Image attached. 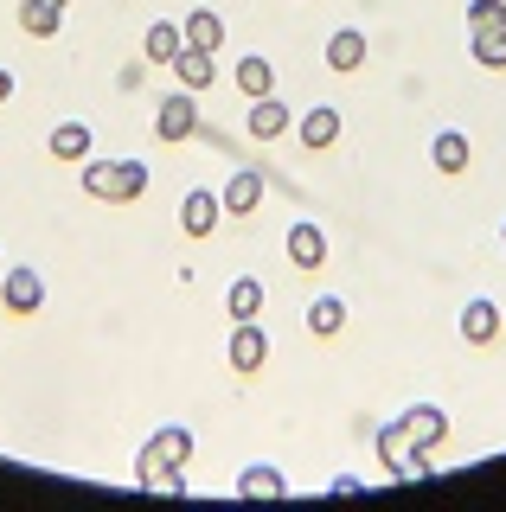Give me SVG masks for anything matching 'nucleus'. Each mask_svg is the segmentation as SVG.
Instances as JSON below:
<instances>
[{
    "instance_id": "obj_1",
    "label": "nucleus",
    "mask_w": 506,
    "mask_h": 512,
    "mask_svg": "<svg viewBox=\"0 0 506 512\" xmlns=\"http://www.w3.org/2000/svg\"><path fill=\"white\" fill-rule=\"evenodd\" d=\"M77 186L84 199H103V205H135L148 192V160H109V154H90L77 167Z\"/></svg>"
},
{
    "instance_id": "obj_2",
    "label": "nucleus",
    "mask_w": 506,
    "mask_h": 512,
    "mask_svg": "<svg viewBox=\"0 0 506 512\" xmlns=\"http://www.w3.org/2000/svg\"><path fill=\"white\" fill-rule=\"evenodd\" d=\"M442 436H449V410H436V404H410V410H398L385 429H378V461H391L398 448H436Z\"/></svg>"
},
{
    "instance_id": "obj_3",
    "label": "nucleus",
    "mask_w": 506,
    "mask_h": 512,
    "mask_svg": "<svg viewBox=\"0 0 506 512\" xmlns=\"http://www.w3.org/2000/svg\"><path fill=\"white\" fill-rule=\"evenodd\" d=\"M199 135V96L193 90H173V96H154V141L161 148H180V141Z\"/></svg>"
},
{
    "instance_id": "obj_4",
    "label": "nucleus",
    "mask_w": 506,
    "mask_h": 512,
    "mask_svg": "<svg viewBox=\"0 0 506 512\" xmlns=\"http://www.w3.org/2000/svg\"><path fill=\"white\" fill-rule=\"evenodd\" d=\"M225 359H231V378H263V365H270V333L257 327V320H231V346H225Z\"/></svg>"
},
{
    "instance_id": "obj_5",
    "label": "nucleus",
    "mask_w": 506,
    "mask_h": 512,
    "mask_svg": "<svg viewBox=\"0 0 506 512\" xmlns=\"http://www.w3.org/2000/svg\"><path fill=\"white\" fill-rule=\"evenodd\" d=\"M0 308H7L13 320H33L45 308V276L33 263H13V269H0Z\"/></svg>"
},
{
    "instance_id": "obj_6",
    "label": "nucleus",
    "mask_w": 506,
    "mask_h": 512,
    "mask_svg": "<svg viewBox=\"0 0 506 512\" xmlns=\"http://www.w3.org/2000/svg\"><path fill=\"white\" fill-rule=\"evenodd\" d=\"M218 224H225V199H218L212 186H193V192L180 199V231L193 237V244H205Z\"/></svg>"
},
{
    "instance_id": "obj_7",
    "label": "nucleus",
    "mask_w": 506,
    "mask_h": 512,
    "mask_svg": "<svg viewBox=\"0 0 506 512\" xmlns=\"http://www.w3.org/2000/svg\"><path fill=\"white\" fill-rule=\"evenodd\" d=\"M193 461V429H154L148 442H141V455H135V468H186Z\"/></svg>"
},
{
    "instance_id": "obj_8",
    "label": "nucleus",
    "mask_w": 506,
    "mask_h": 512,
    "mask_svg": "<svg viewBox=\"0 0 506 512\" xmlns=\"http://www.w3.org/2000/svg\"><path fill=\"white\" fill-rule=\"evenodd\" d=\"M340 128H346V122H340L334 103H308L302 116H295V141H302L308 154H327V148L340 141Z\"/></svg>"
},
{
    "instance_id": "obj_9",
    "label": "nucleus",
    "mask_w": 506,
    "mask_h": 512,
    "mask_svg": "<svg viewBox=\"0 0 506 512\" xmlns=\"http://www.w3.org/2000/svg\"><path fill=\"white\" fill-rule=\"evenodd\" d=\"M263 192H270V186H263L257 167H237L231 180L218 186V199H225V218H257V212H263Z\"/></svg>"
},
{
    "instance_id": "obj_10",
    "label": "nucleus",
    "mask_w": 506,
    "mask_h": 512,
    "mask_svg": "<svg viewBox=\"0 0 506 512\" xmlns=\"http://www.w3.org/2000/svg\"><path fill=\"white\" fill-rule=\"evenodd\" d=\"M282 244H289V263L302 269V276H321V269H327V231H321V224H308V218L289 224Z\"/></svg>"
},
{
    "instance_id": "obj_11",
    "label": "nucleus",
    "mask_w": 506,
    "mask_h": 512,
    "mask_svg": "<svg viewBox=\"0 0 506 512\" xmlns=\"http://www.w3.org/2000/svg\"><path fill=\"white\" fill-rule=\"evenodd\" d=\"M500 327H506V314H500V301H487V295H474L468 308H462V346H494L500 340Z\"/></svg>"
},
{
    "instance_id": "obj_12",
    "label": "nucleus",
    "mask_w": 506,
    "mask_h": 512,
    "mask_svg": "<svg viewBox=\"0 0 506 512\" xmlns=\"http://www.w3.org/2000/svg\"><path fill=\"white\" fill-rule=\"evenodd\" d=\"M45 154H52V160H71V167H84V160L97 154V135H90V122H58L52 135H45Z\"/></svg>"
},
{
    "instance_id": "obj_13",
    "label": "nucleus",
    "mask_w": 506,
    "mask_h": 512,
    "mask_svg": "<svg viewBox=\"0 0 506 512\" xmlns=\"http://www.w3.org/2000/svg\"><path fill=\"white\" fill-rule=\"evenodd\" d=\"M244 128H250V141H282L295 128V109L276 103V96H257V103H250V116H244Z\"/></svg>"
},
{
    "instance_id": "obj_14",
    "label": "nucleus",
    "mask_w": 506,
    "mask_h": 512,
    "mask_svg": "<svg viewBox=\"0 0 506 512\" xmlns=\"http://www.w3.org/2000/svg\"><path fill=\"white\" fill-rule=\"evenodd\" d=\"M430 160H436V173H449V180H462V173L474 167V141L462 135V128H442V135L430 141Z\"/></svg>"
},
{
    "instance_id": "obj_15",
    "label": "nucleus",
    "mask_w": 506,
    "mask_h": 512,
    "mask_svg": "<svg viewBox=\"0 0 506 512\" xmlns=\"http://www.w3.org/2000/svg\"><path fill=\"white\" fill-rule=\"evenodd\" d=\"M231 77H237V90H244V103H257V96H276V64L263 58V52H244Z\"/></svg>"
},
{
    "instance_id": "obj_16",
    "label": "nucleus",
    "mask_w": 506,
    "mask_h": 512,
    "mask_svg": "<svg viewBox=\"0 0 506 512\" xmlns=\"http://www.w3.org/2000/svg\"><path fill=\"white\" fill-rule=\"evenodd\" d=\"M186 52V32H180V20H154L148 32H141V58L148 64H173Z\"/></svg>"
},
{
    "instance_id": "obj_17",
    "label": "nucleus",
    "mask_w": 506,
    "mask_h": 512,
    "mask_svg": "<svg viewBox=\"0 0 506 512\" xmlns=\"http://www.w3.org/2000/svg\"><path fill=\"white\" fill-rule=\"evenodd\" d=\"M173 77H180V90H212L218 84V58L212 52H199V45H186V52L180 58H173Z\"/></svg>"
},
{
    "instance_id": "obj_18",
    "label": "nucleus",
    "mask_w": 506,
    "mask_h": 512,
    "mask_svg": "<svg viewBox=\"0 0 506 512\" xmlns=\"http://www.w3.org/2000/svg\"><path fill=\"white\" fill-rule=\"evenodd\" d=\"M366 52H372V45H366V32H359V26H340L334 39H327V64H334L340 77H353L359 64H366Z\"/></svg>"
},
{
    "instance_id": "obj_19",
    "label": "nucleus",
    "mask_w": 506,
    "mask_h": 512,
    "mask_svg": "<svg viewBox=\"0 0 506 512\" xmlns=\"http://www.w3.org/2000/svg\"><path fill=\"white\" fill-rule=\"evenodd\" d=\"M346 333V301L340 295H314L308 301V340H340Z\"/></svg>"
},
{
    "instance_id": "obj_20",
    "label": "nucleus",
    "mask_w": 506,
    "mask_h": 512,
    "mask_svg": "<svg viewBox=\"0 0 506 512\" xmlns=\"http://www.w3.org/2000/svg\"><path fill=\"white\" fill-rule=\"evenodd\" d=\"M20 32L26 39H58V26H65V7H52V0H20Z\"/></svg>"
},
{
    "instance_id": "obj_21",
    "label": "nucleus",
    "mask_w": 506,
    "mask_h": 512,
    "mask_svg": "<svg viewBox=\"0 0 506 512\" xmlns=\"http://www.w3.org/2000/svg\"><path fill=\"white\" fill-rule=\"evenodd\" d=\"M263 301H270V288H263L257 276H237V282L225 288V314H231V320H257Z\"/></svg>"
},
{
    "instance_id": "obj_22",
    "label": "nucleus",
    "mask_w": 506,
    "mask_h": 512,
    "mask_svg": "<svg viewBox=\"0 0 506 512\" xmlns=\"http://www.w3.org/2000/svg\"><path fill=\"white\" fill-rule=\"evenodd\" d=\"M180 32H186V45H199V52H218V45H225V20H218L212 7H193L180 20Z\"/></svg>"
},
{
    "instance_id": "obj_23",
    "label": "nucleus",
    "mask_w": 506,
    "mask_h": 512,
    "mask_svg": "<svg viewBox=\"0 0 506 512\" xmlns=\"http://www.w3.org/2000/svg\"><path fill=\"white\" fill-rule=\"evenodd\" d=\"M282 487H289V480H282V468H270V461H250V468L237 474V493H244V500H276Z\"/></svg>"
},
{
    "instance_id": "obj_24",
    "label": "nucleus",
    "mask_w": 506,
    "mask_h": 512,
    "mask_svg": "<svg viewBox=\"0 0 506 512\" xmlns=\"http://www.w3.org/2000/svg\"><path fill=\"white\" fill-rule=\"evenodd\" d=\"M474 64H481V71H506V26L474 32Z\"/></svg>"
},
{
    "instance_id": "obj_25",
    "label": "nucleus",
    "mask_w": 506,
    "mask_h": 512,
    "mask_svg": "<svg viewBox=\"0 0 506 512\" xmlns=\"http://www.w3.org/2000/svg\"><path fill=\"white\" fill-rule=\"evenodd\" d=\"M135 480L148 493H186V468H135Z\"/></svg>"
},
{
    "instance_id": "obj_26",
    "label": "nucleus",
    "mask_w": 506,
    "mask_h": 512,
    "mask_svg": "<svg viewBox=\"0 0 506 512\" xmlns=\"http://www.w3.org/2000/svg\"><path fill=\"white\" fill-rule=\"evenodd\" d=\"M468 32H481V26H500L506 20V0H468Z\"/></svg>"
},
{
    "instance_id": "obj_27",
    "label": "nucleus",
    "mask_w": 506,
    "mask_h": 512,
    "mask_svg": "<svg viewBox=\"0 0 506 512\" xmlns=\"http://www.w3.org/2000/svg\"><path fill=\"white\" fill-rule=\"evenodd\" d=\"M141 77H148V58H141V64H122L116 84H122V90H141Z\"/></svg>"
},
{
    "instance_id": "obj_28",
    "label": "nucleus",
    "mask_w": 506,
    "mask_h": 512,
    "mask_svg": "<svg viewBox=\"0 0 506 512\" xmlns=\"http://www.w3.org/2000/svg\"><path fill=\"white\" fill-rule=\"evenodd\" d=\"M13 103V71H0V109Z\"/></svg>"
},
{
    "instance_id": "obj_29",
    "label": "nucleus",
    "mask_w": 506,
    "mask_h": 512,
    "mask_svg": "<svg viewBox=\"0 0 506 512\" xmlns=\"http://www.w3.org/2000/svg\"><path fill=\"white\" fill-rule=\"evenodd\" d=\"M500 244H506V224H500Z\"/></svg>"
},
{
    "instance_id": "obj_30",
    "label": "nucleus",
    "mask_w": 506,
    "mask_h": 512,
    "mask_svg": "<svg viewBox=\"0 0 506 512\" xmlns=\"http://www.w3.org/2000/svg\"><path fill=\"white\" fill-rule=\"evenodd\" d=\"M52 7H65V0H52Z\"/></svg>"
},
{
    "instance_id": "obj_31",
    "label": "nucleus",
    "mask_w": 506,
    "mask_h": 512,
    "mask_svg": "<svg viewBox=\"0 0 506 512\" xmlns=\"http://www.w3.org/2000/svg\"><path fill=\"white\" fill-rule=\"evenodd\" d=\"M500 26H506V20H500Z\"/></svg>"
}]
</instances>
